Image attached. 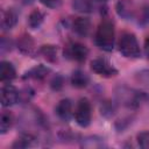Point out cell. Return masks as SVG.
<instances>
[{
    "label": "cell",
    "instance_id": "cell-20",
    "mask_svg": "<svg viewBox=\"0 0 149 149\" xmlns=\"http://www.w3.org/2000/svg\"><path fill=\"white\" fill-rule=\"evenodd\" d=\"M13 125V115L10 112L3 111L1 113V119H0V133L1 134H6L9 128Z\"/></svg>",
    "mask_w": 149,
    "mask_h": 149
},
{
    "label": "cell",
    "instance_id": "cell-15",
    "mask_svg": "<svg viewBox=\"0 0 149 149\" xmlns=\"http://www.w3.org/2000/svg\"><path fill=\"white\" fill-rule=\"evenodd\" d=\"M90 78L83 70H74L71 74V84L73 87L84 88L88 85Z\"/></svg>",
    "mask_w": 149,
    "mask_h": 149
},
{
    "label": "cell",
    "instance_id": "cell-24",
    "mask_svg": "<svg viewBox=\"0 0 149 149\" xmlns=\"http://www.w3.org/2000/svg\"><path fill=\"white\" fill-rule=\"evenodd\" d=\"M137 143L142 149H149V132H141L137 135Z\"/></svg>",
    "mask_w": 149,
    "mask_h": 149
},
{
    "label": "cell",
    "instance_id": "cell-1",
    "mask_svg": "<svg viewBox=\"0 0 149 149\" xmlns=\"http://www.w3.org/2000/svg\"><path fill=\"white\" fill-rule=\"evenodd\" d=\"M115 99L119 104L128 108H139L142 104L149 101V97L144 92H140L127 86H119L115 90Z\"/></svg>",
    "mask_w": 149,
    "mask_h": 149
},
{
    "label": "cell",
    "instance_id": "cell-18",
    "mask_svg": "<svg viewBox=\"0 0 149 149\" xmlns=\"http://www.w3.org/2000/svg\"><path fill=\"white\" fill-rule=\"evenodd\" d=\"M44 20V14L38 10V9H35L33 10L30 14H29V17H28V24L31 29H37L40 28V26L42 24Z\"/></svg>",
    "mask_w": 149,
    "mask_h": 149
},
{
    "label": "cell",
    "instance_id": "cell-26",
    "mask_svg": "<svg viewBox=\"0 0 149 149\" xmlns=\"http://www.w3.org/2000/svg\"><path fill=\"white\" fill-rule=\"evenodd\" d=\"M12 47H13V42L12 40L9 38H6V37H2L1 38V54H5L6 51H10L12 50Z\"/></svg>",
    "mask_w": 149,
    "mask_h": 149
},
{
    "label": "cell",
    "instance_id": "cell-13",
    "mask_svg": "<svg viewBox=\"0 0 149 149\" xmlns=\"http://www.w3.org/2000/svg\"><path fill=\"white\" fill-rule=\"evenodd\" d=\"M16 77L15 68L10 62L2 61L0 63V79L1 81H10Z\"/></svg>",
    "mask_w": 149,
    "mask_h": 149
},
{
    "label": "cell",
    "instance_id": "cell-29",
    "mask_svg": "<svg viewBox=\"0 0 149 149\" xmlns=\"http://www.w3.org/2000/svg\"><path fill=\"white\" fill-rule=\"evenodd\" d=\"M19 2H21V3H23V5H30V3H33L35 0H17Z\"/></svg>",
    "mask_w": 149,
    "mask_h": 149
},
{
    "label": "cell",
    "instance_id": "cell-3",
    "mask_svg": "<svg viewBox=\"0 0 149 149\" xmlns=\"http://www.w3.org/2000/svg\"><path fill=\"white\" fill-rule=\"evenodd\" d=\"M119 51L127 58H139L141 49L136 36L130 31H123L119 40Z\"/></svg>",
    "mask_w": 149,
    "mask_h": 149
},
{
    "label": "cell",
    "instance_id": "cell-23",
    "mask_svg": "<svg viewBox=\"0 0 149 149\" xmlns=\"http://www.w3.org/2000/svg\"><path fill=\"white\" fill-rule=\"evenodd\" d=\"M100 112H101V114L104 116L111 118L114 114V112H115V107H114V105L111 101H104L100 105Z\"/></svg>",
    "mask_w": 149,
    "mask_h": 149
},
{
    "label": "cell",
    "instance_id": "cell-14",
    "mask_svg": "<svg viewBox=\"0 0 149 149\" xmlns=\"http://www.w3.org/2000/svg\"><path fill=\"white\" fill-rule=\"evenodd\" d=\"M17 48L24 55H33L35 50L34 40L29 35H22L17 41Z\"/></svg>",
    "mask_w": 149,
    "mask_h": 149
},
{
    "label": "cell",
    "instance_id": "cell-19",
    "mask_svg": "<svg viewBox=\"0 0 149 149\" xmlns=\"http://www.w3.org/2000/svg\"><path fill=\"white\" fill-rule=\"evenodd\" d=\"M40 54L51 63L57 61V48L55 45H42L40 48Z\"/></svg>",
    "mask_w": 149,
    "mask_h": 149
},
{
    "label": "cell",
    "instance_id": "cell-12",
    "mask_svg": "<svg viewBox=\"0 0 149 149\" xmlns=\"http://www.w3.org/2000/svg\"><path fill=\"white\" fill-rule=\"evenodd\" d=\"M17 22V14L14 9H6L2 12V17H1V28L3 30H9L12 29Z\"/></svg>",
    "mask_w": 149,
    "mask_h": 149
},
{
    "label": "cell",
    "instance_id": "cell-11",
    "mask_svg": "<svg viewBox=\"0 0 149 149\" xmlns=\"http://www.w3.org/2000/svg\"><path fill=\"white\" fill-rule=\"evenodd\" d=\"M56 114L63 121H69L72 116V104L69 99H62L56 106Z\"/></svg>",
    "mask_w": 149,
    "mask_h": 149
},
{
    "label": "cell",
    "instance_id": "cell-9",
    "mask_svg": "<svg viewBox=\"0 0 149 149\" xmlns=\"http://www.w3.org/2000/svg\"><path fill=\"white\" fill-rule=\"evenodd\" d=\"M72 28L77 35L81 37H86L91 31L92 24L87 17H77L72 23Z\"/></svg>",
    "mask_w": 149,
    "mask_h": 149
},
{
    "label": "cell",
    "instance_id": "cell-10",
    "mask_svg": "<svg viewBox=\"0 0 149 149\" xmlns=\"http://www.w3.org/2000/svg\"><path fill=\"white\" fill-rule=\"evenodd\" d=\"M50 72V69L43 64L36 65L34 68H31L30 70H28L24 74H23V79H35V80H42L44 79Z\"/></svg>",
    "mask_w": 149,
    "mask_h": 149
},
{
    "label": "cell",
    "instance_id": "cell-16",
    "mask_svg": "<svg viewBox=\"0 0 149 149\" xmlns=\"http://www.w3.org/2000/svg\"><path fill=\"white\" fill-rule=\"evenodd\" d=\"M36 142V137L30 134V133H24L22 134L14 143H13V148H28V147H31L34 146Z\"/></svg>",
    "mask_w": 149,
    "mask_h": 149
},
{
    "label": "cell",
    "instance_id": "cell-4",
    "mask_svg": "<svg viewBox=\"0 0 149 149\" xmlns=\"http://www.w3.org/2000/svg\"><path fill=\"white\" fill-rule=\"evenodd\" d=\"M74 119L78 126L85 128L91 123L92 119V106L88 99L81 98L74 109Z\"/></svg>",
    "mask_w": 149,
    "mask_h": 149
},
{
    "label": "cell",
    "instance_id": "cell-6",
    "mask_svg": "<svg viewBox=\"0 0 149 149\" xmlns=\"http://www.w3.org/2000/svg\"><path fill=\"white\" fill-rule=\"evenodd\" d=\"M65 55H66L68 58L81 63V62H85V59H86V57L88 55V49L84 44L74 42V43H71L66 48Z\"/></svg>",
    "mask_w": 149,
    "mask_h": 149
},
{
    "label": "cell",
    "instance_id": "cell-21",
    "mask_svg": "<svg viewBox=\"0 0 149 149\" xmlns=\"http://www.w3.org/2000/svg\"><path fill=\"white\" fill-rule=\"evenodd\" d=\"M134 78L137 84H140L141 86H143L146 88H149V69L140 70L139 72L135 73Z\"/></svg>",
    "mask_w": 149,
    "mask_h": 149
},
{
    "label": "cell",
    "instance_id": "cell-17",
    "mask_svg": "<svg viewBox=\"0 0 149 149\" xmlns=\"http://www.w3.org/2000/svg\"><path fill=\"white\" fill-rule=\"evenodd\" d=\"M72 7L74 10L80 13H91L93 12L94 5L92 0H73Z\"/></svg>",
    "mask_w": 149,
    "mask_h": 149
},
{
    "label": "cell",
    "instance_id": "cell-30",
    "mask_svg": "<svg viewBox=\"0 0 149 149\" xmlns=\"http://www.w3.org/2000/svg\"><path fill=\"white\" fill-rule=\"evenodd\" d=\"M98 1H101V2H106L107 0H98Z\"/></svg>",
    "mask_w": 149,
    "mask_h": 149
},
{
    "label": "cell",
    "instance_id": "cell-2",
    "mask_svg": "<svg viewBox=\"0 0 149 149\" xmlns=\"http://www.w3.org/2000/svg\"><path fill=\"white\" fill-rule=\"evenodd\" d=\"M95 44L104 51H112L115 41L114 24L111 20L105 19L100 22L94 35Z\"/></svg>",
    "mask_w": 149,
    "mask_h": 149
},
{
    "label": "cell",
    "instance_id": "cell-27",
    "mask_svg": "<svg viewBox=\"0 0 149 149\" xmlns=\"http://www.w3.org/2000/svg\"><path fill=\"white\" fill-rule=\"evenodd\" d=\"M41 2L49 8H58L62 5V0H41Z\"/></svg>",
    "mask_w": 149,
    "mask_h": 149
},
{
    "label": "cell",
    "instance_id": "cell-7",
    "mask_svg": "<svg viewBox=\"0 0 149 149\" xmlns=\"http://www.w3.org/2000/svg\"><path fill=\"white\" fill-rule=\"evenodd\" d=\"M20 99V93L15 86L7 84L1 87V105L3 107H10L15 105Z\"/></svg>",
    "mask_w": 149,
    "mask_h": 149
},
{
    "label": "cell",
    "instance_id": "cell-28",
    "mask_svg": "<svg viewBox=\"0 0 149 149\" xmlns=\"http://www.w3.org/2000/svg\"><path fill=\"white\" fill-rule=\"evenodd\" d=\"M143 48H144V55H146V57L149 59V35L146 37V40H144V45H143Z\"/></svg>",
    "mask_w": 149,
    "mask_h": 149
},
{
    "label": "cell",
    "instance_id": "cell-8",
    "mask_svg": "<svg viewBox=\"0 0 149 149\" xmlns=\"http://www.w3.org/2000/svg\"><path fill=\"white\" fill-rule=\"evenodd\" d=\"M115 9L118 15L125 20H132L135 17L136 14V7L134 2H132L130 0H120L116 3Z\"/></svg>",
    "mask_w": 149,
    "mask_h": 149
},
{
    "label": "cell",
    "instance_id": "cell-22",
    "mask_svg": "<svg viewBox=\"0 0 149 149\" xmlns=\"http://www.w3.org/2000/svg\"><path fill=\"white\" fill-rule=\"evenodd\" d=\"M83 147L86 148H101L104 147V142L101 139L97 137V136H88L85 140H83Z\"/></svg>",
    "mask_w": 149,
    "mask_h": 149
},
{
    "label": "cell",
    "instance_id": "cell-5",
    "mask_svg": "<svg viewBox=\"0 0 149 149\" xmlns=\"http://www.w3.org/2000/svg\"><path fill=\"white\" fill-rule=\"evenodd\" d=\"M91 69L94 73L105 77V78H111L118 74L116 68L106 58H95L91 62Z\"/></svg>",
    "mask_w": 149,
    "mask_h": 149
},
{
    "label": "cell",
    "instance_id": "cell-25",
    "mask_svg": "<svg viewBox=\"0 0 149 149\" xmlns=\"http://www.w3.org/2000/svg\"><path fill=\"white\" fill-rule=\"evenodd\" d=\"M63 85H64V78H63L61 74L55 76V77L52 78V80H51V84H50V86H51V88H52L54 91H59V90H62Z\"/></svg>",
    "mask_w": 149,
    "mask_h": 149
}]
</instances>
